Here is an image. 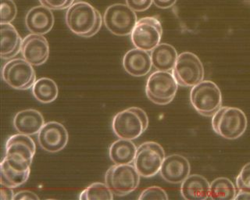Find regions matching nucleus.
I'll use <instances>...</instances> for the list:
<instances>
[{
	"label": "nucleus",
	"instance_id": "obj_1",
	"mask_svg": "<svg viewBox=\"0 0 250 200\" xmlns=\"http://www.w3.org/2000/svg\"><path fill=\"white\" fill-rule=\"evenodd\" d=\"M66 26L76 36L91 38L100 31L104 18L93 6L88 2H74L66 13Z\"/></svg>",
	"mask_w": 250,
	"mask_h": 200
},
{
	"label": "nucleus",
	"instance_id": "obj_2",
	"mask_svg": "<svg viewBox=\"0 0 250 200\" xmlns=\"http://www.w3.org/2000/svg\"><path fill=\"white\" fill-rule=\"evenodd\" d=\"M247 118L242 110L230 106H221L212 118V128L215 133L225 140H234L245 133Z\"/></svg>",
	"mask_w": 250,
	"mask_h": 200
},
{
	"label": "nucleus",
	"instance_id": "obj_3",
	"mask_svg": "<svg viewBox=\"0 0 250 200\" xmlns=\"http://www.w3.org/2000/svg\"><path fill=\"white\" fill-rule=\"evenodd\" d=\"M36 151L35 141L24 134H17L8 139L3 160L19 171L29 170Z\"/></svg>",
	"mask_w": 250,
	"mask_h": 200
},
{
	"label": "nucleus",
	"instance_id": "obj_4",
	"mask_svg": "<svg viewBox=\"0 0 250 200\" xmlns=\"http://www.w3.org/2000/svg\"><path fill=\"white\" fill-rule=\"evenodd\" d=\"M148 125L146 113L139 107H130L117 113L112 121L113 132L122 140H136L146 131Z\"/></svg>",
	"mask_w": 250,
	"mask_h": 200
},
{
	"label": "nucleus",
	"instance_id": "obj_5",
	"mask_svg": "<svg viewBox=\"0 0 250 200\" xmlns=\"http://www.w3.org/2000/svg\"><path fill=\"white\" fill-rule=\"evenodd\" d=\"M191 105L199 114L213 117L221 107L222 95L221 90L211 80H202L191 88L190 92Z\"/></svg>",
	"mask_w": 250,
	"mask_h": 200
},
{
	"label": "nucleus",
	"instance_id": "obj_6",
	"mask_svg": "<svg viewBox=\"0 0 250 200\" xmlns=\"http://www.w3.org/2000/svg\"><path fill=\"white\" fill-rule=\"evenodd\" d=\"M140 175L131 164L113 165L105 173V183L113 194L125 196L138 188Z\"/></svg>",
	"mask_w": 250,
	"mask_h": 200
},
{
	"label": "nucleus",
	"instance_id": "obj_7",
	"mask_svg": "<svg viewBox=\"0 0 250 200\" xmlns=\"http://www.w3.org/2000/svg\"><path fill=\"white\" fill-rule=\"evenodd\" d=\"M178 87L174 77L169 71H157L148 77L146 93L151 102L164 106L174 100Z\"/></svg>",
	"mask_w": 250,
	"mask_h": 200
},
{
	"label": "nucleus",
	"instance_id": "obj_8",
	"mask_svg": "<svg viewBox=\"0 0 250 200\" xmlns=\"http://www.w3.org/2000/svg\"><path fill=\"white\" fill-rule=\"evenodd\" d=\"M172 75L180 86L193 87L203 80L205 71L197 56L185 52L178 56Z\"/></svg>",
	"mask_w": 250,
	"mask_h": 200
},
{
	"label": "nucleus",
	"instance_id": "obj_9",
	"mask_svg": "<svg viewBox=\"0 0 250 200\" xmlns=\"http://www.w3.org/2000/svg\"><path fill=\"white\" fill-rule=\"evenodd\" d=\"M165 153L162 146L155 141H146L137 149L134 166L140 176L152 178L160 172Z\"/></svg>",
	"mask_w": 250,
	"mask_h": 200
},
{
	"label": "nucleus",
	"instance_id": "obj_10",
	"mask_svg": "<svg viewBox=\"0 0 250 200\" xmlns=\"http://www.w3.org/2000/svg\"><path fill=\"white\" fill-rule=\"evenodd\" d=\"M163 28L160 20L155 17L141 18L131 34V40L137 49L152 51L160 44Z\"/></svg>",
	"mask_w": 250,
	"mask_h": 200
},
{
	"label": "nucleus",
	"instance_id": "obj_11",
	"mask_svg": "<svg viewBox=\"0 0 250 200\" xmlns=\"http://www.w3.org/2000/svg\"><path fill=\"white\" fill-rule=\"evenodd\" d=\"M137 21L135 11L131 10L127 4L111 5L104 13V22L105 28L117 36L131 35Z\"/></svg>",
	"mask_w": 250,
	"mask_h": 200
},
{
	"label": "nucleus",
	"instance_id": "obj_12",
	"mask_svg": "<svg viewBox=\"0 0 250 200\" xmlns=\"http://www.w3.org/2000/svg\"><path fill=\"white\" fill-rule=\"evenodd\" d=\"M4 81L17 90H27L36 81L33 66L24 59H13L4 65L2 70Z\"/></svg>",
	"mask_w": 250,
	"mask_h": 200
},
{
	"label": "nucleus",
	"instance_id": "obj_13",
	"mask_svg": "<svg viewBox=\"0 0 250 200\" xmlns=\"http://www.w3.org/2000/svg\"><path fill=\"white\" fill-rule=\"evenodd\" d=\"M68 139L64 126L56 121L45 123L38 134L39 145L48 153H57L64 149Z\"/></svg>",
	"mask_w": 250,
	"mask_h": 200
},
{
	"label": "nucleus",
	"instance_id": "obj_14",
	"mask_svg": "<svg viewBox=\"0 0 250 200\" xmlns=\"http://www.w3.org/2000/svg\"><path fill=\"white\" fill-rule=\"evenodd\" d=\"M21 52L23 59L32 66H40L49 59V43L42 35L30 34L23 39Z\"/></svg>",
	"mask_w": 250,
	"mask_h": 200
},
{
	"label": "nucleus",
	"instance_id": "obj_15",
	"mask_svg": "<svg viewBox=\"0 0 250 200\" xmlns=\"http://www.w3.org/2000/svg\"><path fill=\"white\" fill-rule=\"evenodd\" d=\"M190 163L186 157L173 154L165 157L160 168V175L170 184H179L189 176Z\"/></svg>",
	"mask_w": 250,
	"mask_h": 200
},
{
	"label": "nucleus",
	"instance_id": "obj_16",
	"mask_svg": "<svg viewBox=\"0 0 250 200\" xmlns=\"http://www.w3.org/2000/svg\"><path fill=\"white\" fill-rule=\"evenodd\" d=\"M25 25L31 34L43 36L53 28L54 16L51 10L45 6H35L27 13Z\"/></svg>",
	"mask_w": 250,
	"mask_h": 200
},
{
	"label": "nucleus",
	"instance_id": "obj_17",
	"mask_svg": "<svg viewBox=\"0 0 250 200\" xmlns=\"http://www.w3.org/2000/svg\"><path fill=\"white\" fill-rule=\"evenodd\" d=\"M151 56L148 52L142 49L129 50L123 58V67L125 71L133 77L146 75L152 68Z\"/></svg>",
	"mask_w": 250,
	"mask_h": 200
},
{
	"label": "nucleus",
	"instance_id": "obj_18",
	"mask_svg": "<svg viewBox=\"0 0 250 200\" xmlns=\"http://www.w3.org/2000/svg\"><path fill=\"white\" fill-rule=\"evenodd\" d=\"M45 124L41 113L36 110H24L16 114L14 118V128L19 133L27 136L39 134Z\"/></svg>",
	"mask_w": 250,
	"mask_h": 200
},
{
	"label": "nucleus",
	"instance_id": "obj_19",
	"mask_svg": "<svg viewBox=\"0 0 250 200\" xmlns=\"http://www.w3.org/2000/svg\"><path fill=\"white\" fill-rule=\"evenodd\" d=\"M209 181L199 175H191L181 185V194L188 200H206L209 199Z\"/></svg>",
	"mask_w": 250,
	"mask_h": 200
},
{
	"label": "nucleus",
	"instance_id": "obj_20",
	"mask_svg": "<svg viewBox=\"0 0 250 200\" xmlns=\"http://www.w3.org/2000/svg\"><path fill=\"white\" fill-rule=\"evenodd\" d=\"M21 37L11 24H1V57L9 60L21 51Z\"/></svg>",
	"mask_w": 250,
	"mask_h": 200
},
{
	"label": "nucleus",
	"instance_id": "obj_21",
	"mask_svg": "<svg viewBox=\"0 0 250 200\" xmlns=\"http://www.w3.org/2000/svg\"><path fill=\"white\" fill-rule=\"evenodd\" d=\"M178 57L175 48L167 43L159 44L151 53L152 66L160 71L173 70Z\"/></svg>",
	"mask_w": 250,
	"mask_h": 200
},
{
	"label": "nucleus",
	"instance_id": "obj_22",
	"mask_svg": "<svg viewBox=\"0 0 250 200\" xmlns=\"http://www.w3.org/2000/svg\"><path fill=\"white\" fill-rule=\"evenodd\" d=\"M136 152L137 147L131 140L120 139L110 145L109 156L115 164H131L135 160Z\"/></svg>",
	"mask_w": 250,
	"mask_h": 200
},
{
	"label": "nucleus",
	"instance_id": "obj_23",
	"mask_svg": "<svg viewBox=\"0 0 250 200\" xmlns=\"http://www.w3.org/2000/svg\"><path fill=\"white\" fill-rule=\"evenodd\" d=\"M58 86L57 83L48 78L38 79L32 86L34 97L42 103H50L58 97Z\"/></svg>",
	"mask_w": 250,
	"mask_h": 200
},
{
	"label": "nucleus",
	"instance_id": "obj_24",
	"mask_svg": "<svg viewBox=\"0 0 250 200\" xmlns=\"http://www.w3.org/2000/svg\"><path fill=\"white\" fill-rule=\"evenodd\" d=\"M236 189L230 179L218 178L209 187V199L213 200H233L236 197Z\"/></svg>",
	"mask_w": 250,
	"mask_h": 200
},
{
	"label": "nucleus",
	"instance_id": "obj_25",
	"mask_svg": "<svg viewBox=\"0 0 250 200\" xmlns=\"http://www.w3.org/2000/svg\"><path fill=\"white\" fill-rule=\"evenodd\" d=\"M1 184L10 188H18L29 179L31 169L26 171H19L10 167L2 160L1 163Z\"/></svg>",
	"mask_w": 250,
	"mask_h": 200
},
{
	"label": "nucleus",
	"instance_id": "obj_26",
	"mask_svg": "<svg viewBox=\"0 0 250 200\" xmlns=\"http://www.w3.org/2000/svg\"><path fill=\"white\" fill-rule=\"evenodd\" d=\"M113 195L105 183L96 182L90 184L82 191L79 199L82 200H112Z\"/></svg>",
	"mask_w": 250,
	"mask_h": 200
},
{
	"label": "nucleus",
	"instance_id": "obj_27",
	"mask_svg": "<svg viewBox=\"0 0 250 200\" xmlns=\"http://www.w3.org/2000/svg\"><path fill=\"white\" fill-rule=\"evenodd\" d=\"M18 14V9L13 0H1V24H10Z\"/></svg>",
	"mask_w": 250,
	"mask_h": 200
},
{
	"label": "nucleus",
	"instance_id": "obj_28",
	"mask_svg": "<svg viewBox=\"0 0 250 200\" xmlns=\"http://www.w3.org/2000/svg\"><path fill=\"white\" fill-rule=\"evenodd\" d=\"M140 200H168L167 192L160 187L152 186L145 189L139 197Z\"/></svg>",
	"mask_w": 250,
	"mask_h": 200
},
{
	"label": "nucleus",
	"instance_id": "obj_29",
	"mask_svg": "<svg viewBox=\"0 0 250 200\" xmlns=\"http://www.w3.org/2000/svg\"><path fill=\"white\" fill-rule=\"evenodd\" d=\"M236 185L239 190L250 192V162L241 170L237 177Z\"/></svg>",
	"mask_w": 250,
	"mask_h": 200
},
{
	"label": "nucleus",
	"instance_id": "obj_30",
	"mask_svg": "<svg viewBox=\"0 0 250 200\" xmlns=\"http://www.w3.org/2000/svg\"><path fill=\"white\" fill-rule=\"evenodd\" d=\"M42 6L51 10H61L68 9L74 3V0H39Z\"/></svg>",
	"mask_w": 250,
	"mask_h": 200
},
{
	"label": "nucleus",
	"instance_id": "obj_31",
	"mask_svg": "<svg viewBox=\"0 0 250 200\" xmlns=\"http://www.w3.org/2000/svg\"><path fill=\"white\" fill-rule=\"evenodd\" d=\"M152 0H126V4L135 12H143L150 7Z\"/></svg>",
	"mask_w": 250,
	"mask_h": 200
},
{
	"label": "nucleus",
	"instance_id": "obj_32",
	"mask_svg": "<svg viewBox=\"0 0 250 200\" xmlns=\"http://www.w3.org/2000/svg\"><path fill=\"white\" fill-rule=\"evenodd\" d=\"M39 200V196L34 193L33 192L31 191H21L15 194L14 197V200Z\"/></svg>",
	"mask_w": 250,
	"mask_h": 200
},
{
	"label": "nucleus",
	"instance_id": "obj_33",
	"mask_svg": "<svg viewBox=\"0 0 250 200\" xmlns=\"http://www.w3.org/2000/svg\"><path fill=\"white\" fill-rule=\"evenodd\" d=\"M14 196L13 188L1 184V200H14Z\"/></svg>",
	"mask_w": 250,
	"mask_h": 200
},
{
	"label": "nucleus",
	"instance_id": "obj_34",
	"mask_svg": "<svg viewBox=\"0 0 250 200\" xmlns=\"http://www.w3.org/2000/svg\"><path fill=\"white\" fill-rule=\"evenodd\" d=\"M156 7L160 9L170 8L174 6L177 0H152Z\"/></svg>",
	"mask_w": 250,
	"mask_h": 200
},
{
	"label": "nucleus",
	"instance_id": "obj_35",
	"mask_svg": "<svg viewBox=\"0 0 250 200\" xmlns=\"http://www.w3.org/2000/svg\"><path fill=\"white\" fill-rule=\"evenodd\" d=\"M235 200H250V192H248V191L239 190V192L237 193Z\"/></svg>",
	"mask_w": 250,
	"mask_h": 200
}]
</instances>
